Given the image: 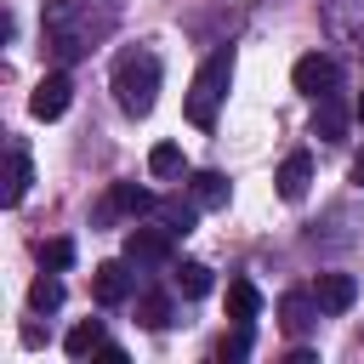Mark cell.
I'll return each mask as SVG.
<instances>
[{
  "label": "cell",
  "mask_w": 364,
  "mask_h": 364,
  "mask_svg": "<svg viewBox=\"0 0 364 364\" xmlns=\"http://www.w3.org/2000/svg\"><path fill=\"white\" fill-rule=\"evenodd\" d=\"M154 97H159V57L154 51H125L114 63V102L131 119H142L154 108Z\"/></svg>",
  "instance_id": "6da1fadb"
},
{
  "label": "cell",
  "mask_w": 364,
  "mask_h": 364,
  "mask_svg": "<svg viewBox=\"0 0 364 364\" xmlns=\"http://www.w3.org/2000/svg\"><path fill=\"white\" fill-rule=\"evenodd\" d=\"M228 80H233V51H210L193 74V91H188V119L193 125H216V102L228 97Z\"/></svg>",
  "instance_id": "7a4b0ae2"
},
{
  "label": "cell",
  "mask_w": 364,
  "mask_h": 364,
  "mask_svg": "<svg viewBox=\"0 0 364 364\" xmlns=\"http://www.w3.org/2000/svg\"><path fill=\"white\" fill-rule=\"evenodd\" d=\"M290 85L301 91V97H336L341 91V68H336V57H324V51H307L296 68H290Z\"/></svg>",
  "instance_id": "3957f363"
},
{
  "label": "cell",
  "mask_w": 364,
  "mask_h": 364,
  "mask_svg": "<svg viewBox=\"0 0 364 364\" xmlns=\"http://www.w3.org/2000/svg\"><path fill=\"white\" fill-rule=\"evenodd\" d=\"M171 250H176V233L165 222H142V228L125 233V256L131 262H171Z\"/></svg>",
  "instance_id": "277c9868"
},
{
  "label": "cell",
  "mask_w": 364,
  "mask_h": 364,
  "mask_svg": "<svg viewBox=\"0 0 364 364\" xmlns=\"http://www.w3.org/2000/svg\"><path fill=\"white\" fill-rule=\"evenodd\" d=\"M68 102H74V80L57 68V74H46V80L34 85L28 114H34V119H63V114H68Z\"/></svg>",
  "instance_id": "5b68a950"
},
{
  "label": "cell",
  "mask_w": 364,
  "mask_h": 364,
  "mask_svg": "<svg viewBox=\"0 0 364 364\" xmlns=\"http://www.w3.org/2000/svg\"><path fill=\"white\" fill-rule=\"evenodd\" d=\"M313 296H318L324 313H347V307L358 301V279H353V273H318Z\"/></svg>",
  "instance_id": "8992f818"
},
{
  "label": "cell",
  "mask_w": 364,
  "mask_h": 364,
  "mask_svg": "<svg viewBox=\"0 0 364 364\" xmlns=\"http://www.w3.org/2000/svg\"><path fill=\"white\" fill-rule=\"evenodd\" d=\"M318 313H324V307H318V296H313V290H284V296H279V324H284L290 336H301Z\"/></svg>",
  "instance_id": "52a82bcc"
},
{
  "label": "cell",
  "mask_w": 364,
  "mask_h": 364,
  "mask_svg": "<svg viewBox=\"0 0 364 364\" xmlns=\"http://www.w3.org/2000/svg\"><path fill=\"white\" fill-rule=\"evenodd\" d=\"M91 296H97L102 307H119V301L131 296V273H125V262H102V267L91 273Z\"/></svg>",
  "instance_id": "ba28073f"
},
{
  "label": "cell",
  "mask_w": 364,
  "mask_h": 364,
  "mask_svg": "<svg viewBox=\"0 0 364 364\" xmlns=\"http://www.w3.org/2000/svg\"><path fill=\"white\" fill-rule=\"evenodd\" d=\"M28 182H34V171H28V148L23 142H11L6 148V205H23V193H28Z\"/></svg>",
  "instance_id": "9c48e42d"
},
{
  "label": "cell",
  "mask_w": 364,
  "mask_h": 364,
  "mask_svg": "<svg viewBox=\"0 0 364 364\" xmlns=\"http://www.w3.org/2000/svg\"><path fill=\"white\" fill-rule=\"evenodd\" d=\"M313 136H324V142H341L347 136V108L336 97H318L313 102Z\"/></svg>",
  "instance_id": "30bf717a"
},
{
  "label": "cell",
  "mask_w": 364,
  "mask_h": 364,
  "mask_svg": "<svg viewBox=\"0 0 364 364\" xmlns=\"http://www.w3.org/2000/svg\"><path fill=\"white\" fill-rule=\"evenodd\" d=\"M273 182H279V193H284V199H301V193H307V182H313V154H290V159L279 165V176H273Z\"/></svg>",
  "instance_id": "8fae6325"
},
{
  "label": "cell",
  "mask_w": 364,
  "mask_h": 364,
  "mask_svg": "<svg viewBox=\"0 0 364 364\" xmlns=\"http://www.w3.org/2000/svg\"><path fill=\"white\" fill-rule=\"evenodd\" d=\"M188 193H193L199 210H222V205H228V176H222V171H199V176L188 182Z\"/></svg>",
  "instance_id": "7c38bea8"
},
{
  "label": "cell",
  "mask_w": 364,
  "mask_h": 364,
  "mask_svg": "<svg viewBox=\"0 0 364 364\" xmlns=\"http://www.w3.org/2000/svg\"><path fill=\"white\" fill-rule=\"evenodd\" d=\"M256 313H262V290H256L250 279H233V284H228V318H233V324H250Z\"/></svg>",
  "instance_id": "4fadbf2b"
},
{
  "label": "cell",
  "mask_w": 364,
  "mask_h": 364,
  "mask_svg": "<svg viewBox=\"0 0 364 364\" xmlns=\"http://www.w3.org/2000/svg\"><path fill=\"white\" fill-rule=\"evenodd\" d=\"M97 347H102V324H97V318H80V324L63 336V353H68V358H91Z\"/></svg>",
  "instance_id": "5bb4252c"
},
{
  "label": "cell",
  "mask_w": 364,
  "mask_h": 364,
  "mask_svg": "<svg viewBox=\"0 0 364 364\" xmlns=\"http://www.w3.org/2000/svg\"><path fill=\"white\" fill-rule=\"evenodd\" d=\"M28 307H34V313H57V307H63V279H57L51 267L28 284Z\"/></svg>",
  "instance_id": "9a60e30c"
},
{
  "label": "cell",
  "mask_w": 364,
  "mask_h": 364,
  "mask_svg": "<svg viewBox=\"0 0 364 364\" xmlns=\"http://www.w3.org/2000/svg\"><path fill=\"white\" fill-rule=\"evenodd\" d=\"M108 205H114V210H131V216H148V210H159V199H154L148 188H136V182H119Z\"/></svg>",
  "instance_id": "2e32d148"
},
{
  "label": "cell",
  "mask_w": 364,
  "mask_h": 364,
  "mask_svg": "<svg viewBox=\"0 0 364 364\" xmlns=\"http://www.w3.org/2000/svg\"><path fill=\"white\" fill-rule=\"evenodd\" d=\"M182 165H188V159H182L176 142H154V148H148V171H154V176H182Z\"/></svg>",
  "instance_id": "e0dca14e"
},
{
  "label": "cell",
  "mask_w": 364,
  "mask_h": 364,
  "mask_svg": "<svg viewBox=\"0 0 364 364\" xmlns=\"http://www.w3.org/2000/svg\"><path fill=\"white\" fill-rule=\"evenodd\" d=\"M193 216H199V205H182V199H159V222L182 239V233H193Z\"/></svg>",
  "instance_id": "ac0fdd59"
},
{
  "label": "cell",
  "mask_w": 364,
  "mask_h": 364,
  "mask_svg": "<svg viewBox=\"0 0 364 364\" xmlns=\"http://www.w3.org/2000/svg\"><path fill=\"white\" fill-rule=\"evenodd\" d=\"M40 267L68 273V267H74V239H40Z\"/></svg>",
  "instance_id": "d6986e66"
},
{
  "label": "cell",
  "mask_w": 364,
  "mask_h": 364,
  "mask_svg": "<svg viewBox=\"0 0 364 364\" xmlns=\"http://www.w3.org/2000/svg\"><path fill=\"white\" fill-rule=\"evenodd\" d=\"M176 290H182V296H205V290H210V267H205V262H182V267H176Z\"/></svg>",
  "instance_id": "ffe728a7"
},
{
  "label": "cell",
  "mask_w": 364,
  "mask_h": 364,
  "mask_svg": "<svg viewBox=\"0 0 364 364\" xmlns=\"http://www.w3.org/2000/svg\"><path fill=\"white\" fill-rule=\"evenodd\" d=\"M136 324L165 330V324H171V301H165V296H142V301H136Z\"/></svg>",
  "instance_id": "44dd1931"
},
{
  "label": "cell",
  "mask_w": 364,
  "mask_h": 364,
  "mask_svg": "<svg viewBox=\"0 0 364 364\" xmlns=\"http://www.w3.org/2000/svg\"><path fill=\"white\" fill-rule=\"evenodd\" d=\"M216 353H222V358H245V353H250V324H233V336H222Z\"/></svg>",
  "instance_id": "7402d4cb"
},
{
  "label": "cell",
  "mask_w": 364,
  "mask_h": 364,
  "mask_svg": "<svg viewBox=\"0 0 364 364\" xmlns=\"http://www.w3.org/2000/svg\"><path fill=\"white\" fill-rule=\"evenodd\" d=\"M353 188H364V154L353 159Z\"/></svg>",
  "instance_id": "603a6c76"
},
{
  "label": "cell",
  "mask_w": 364,
  "mask_h": 364,
  "mask_svg": "<svg viewBox=\"0 0 364 364\" xmlns=\"http://www.w3.org/2000/svg\"><path fill=\"white\" fill-rule=\"evenodd\" d=\"M358 119H364V97H358Z\"/></svg>",
  "instance_id": "cb8c5ba5"
}]
</instances>
